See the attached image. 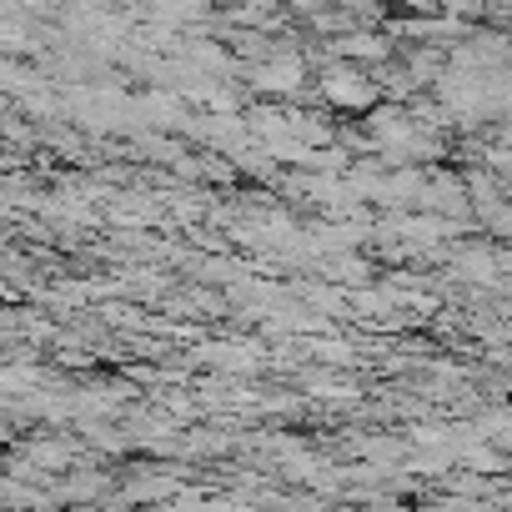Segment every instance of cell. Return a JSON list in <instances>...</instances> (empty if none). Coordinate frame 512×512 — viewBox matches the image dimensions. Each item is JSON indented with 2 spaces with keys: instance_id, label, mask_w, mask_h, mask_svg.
Segmentation results:
<instances>
[{
  "instance_id": "1",
  "label": "cell",
  "mask_w": 512,
  "mask_h": 512,
  "mask_svg": "<svg viewBox=\"0 0 512 512\" xmlns=\"http://www.w3.org/2000/svg\"><path fill=\"white\" fill-rule=\"evenodd\" d=\"M457 272H462V277H472V282H487V277L497 272V256H492V246L462 251V262H457Z\"/></svg>"
},
{
  "instance_id": "2",
  "label": "cell",
  "mask_w": 512,
  "mask_h": 512,
  "mask_svg": "<svg viewBox=\"0 0 512 512\" xmlns=\"http://www.w3.org/2000/svg\"><path fill=\"white\" fill-rule=\"evenodd\" d=\"M327 96L337 106H367V86L357 76H327Z\"/></svg>"
}]
</instances>
